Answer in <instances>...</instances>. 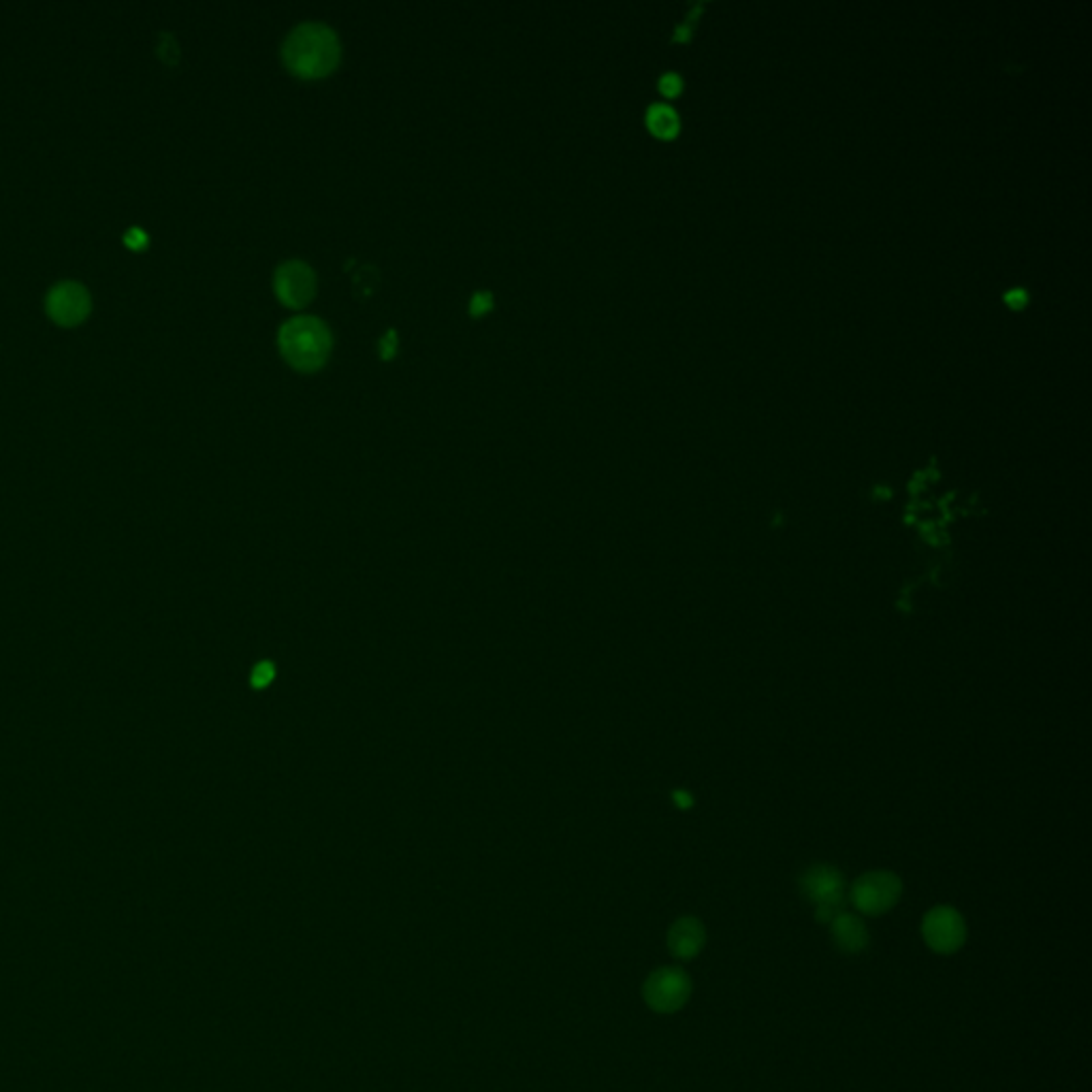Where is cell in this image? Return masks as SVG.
Here are the masks:
<instances>
[{
	"label": "cell",
	"mask_w": 1092,
	"mask_h": 1092,
	"mask_svg": "<svg viewBox=\"0 0 1092 1092\" xmlns=\"http://www.w3.org/2000/svg\"><path fill=\"white\" fill-rule=\"evenodd\" d=\"M282 56L291 73L303 79H318L336 71L342 59L338 35L324 24H301L285 41Z\"/></svg>",
	"instance_id": "1"
},
{
	"label": "cell",
	"mask_w": 1092,
	"mask_h": 1092,
	"mask_svg": "<svg viewBox=\"0 0 1092 1092\" xmlns=\"http://www.w3.org/2000/svg\"><path fill=\"white\" fill-rule=\"evenodd\" d=\"M282 357L299 371H316L329 359L334 340L320 318L297 316L282 324L278 334Z\"/></svg>",
	"instance_id": "2"
},
{
	"label": "cell",
	"mask_w": 1092,
	"mask_h": 1092,
	"mask_svg": "<svg viewBox=\"0 0 1092 1092\" xmlns=\"http://www.w3.org/2000/svg\"><path fill=\"white\" fill-rule=\"evenodd\" d=\"M802 894L815 905V919L831 924L845 911V878L831 864L811 866L800 880Z\"/></svg>",
	"instance_id": "3"
},
{
	"label": "cell",
	"mask_w": 1092,
	"mask_h": 1092,
	"mask_svg": "<svg viewBox=\"0 0 1092 1092\" xmlns=\"http://www.w3.org/2000/svg\"><path fill=\"white\" fill-rule=\"evenodd\" d=\"M903 896V882L892 870H868L860 875L851 890L849 898L854 907L864 915H884L892 911Z\"/></svg>",
	"instance_id": "4"
},
{
	"label": "cell",
	"mask_w": 1092,
	"mask_h": 1092,
	"mask_svg": "<svg viewBox=\"0 0 1092 1092\" xmlns=\"http://www.w3.org/2000/svg\"><path fill=\"white\" fill-rule=\"evenodd\" d=\"M691 977L679 966L655 969L642 984L644 1003L658 1014H677L691 999Z\"/></svg>",
	"instance_id": "5"
},
{
	"label": "cell",
	"mask_w": 1092,
	"mask_h": 1092,
	"mask_svg": "<svg viewBox=\"0 0 1092 1092\" xmlns=\"http://www.w3.org/2000/svg\"><path fill=\"white\" fill-rule=\"evenodd\" d=\"M966 922L960 911L950 905H939L922 919V939L935 954H956L966 943Z\"/></svg>",
	"instance_id": "6"
},
{
	"label": "cell",
	"mask_w": 1092,
	"mask_h": 1092,
	"mask_svg": "<svg viewBox=\"0 0 1092 1092\" xmlns=\"http://www.w3.org/2000/svg\"><path fill=\"white\" fill-rule=\"evenodd\" d=\"M278 299L289 308H303L316 295V276L310 265L303 260H289L278 267L276 278H273Z\"/></svg>",
	"instance_id": "7"
},
{
	"label": "cell",
	"mask_w": 1092,
	"mask_h": 1092,
	"mask_svg": "<svg viewBox=\"0 0 1092 1092\" xmlns=\"http://www.w3.org/2000/svg\"><path fill=\"white\" fill-rule=\"evenodd\" d=\"M45 305L51 320H56L63 326H73L88 316L90 295L75 282H63L49 291Z\"/></svg>",
	"instance_id": "8"
},
{
	"label": "cell",
	"mask_w": 1092,
	"mask_h": 1092,
	"mask_svg": "<svg viewBox=\"0 0 1092 1092\" xmlns=\"http://www.w3.org/2000/svg\"><path fill=\"white\" fill-rule=\"evenodd\" d=\"M706 946V928L698 917H679L668 931V950L677 960H693Z\"/></svg>",
	"instance_id": "9"
},
{
	"label": "cell",
	"mask_w": 1092,
	"mask_h": 1092,
	"mask_svg": "<svg viewBox=\"0 0 1092 1092\" xmlns=\"http://www.w3.org/2000/svg\"><path fill=\"white\" fill-rule=\"evenodd\" d=\"M831 937H833V943L843 954H860L868 948V941H870L864 919L854 913H847V911L839 913L831 922Z\"/></svg>",
	"instance_id": "10"
},
{
	"label": "cell",
	"mask_w": 1092,
	"mask_h": 1092,
	"mask_svg": "<svg viewBox=\"0 0 1092 1092\" xmlns=\"http://www.w3.org/2000/svg\"><path fill=\"white\" fill-rule=\"evenodd\" d=\"M646 124L662 139H670L679 133V116L673 107L668 105H653L646 114Z\"/></svg>",
	"instance_id": "11"
},
{
	"label": "cell",
	"mask_w": 1092,
	"mask_h": 1092,
	"mask_svg": "<svg viewBox=\"0 0 1092 1092\" xmlns=\"http://www.w3.org/2000/svg\"><path fill=\"white\" fill-rule=\"evenodd\" d=\"M491 310H494V295H491L488 291L474 293V297L470 301V314L472 316H484Z\"/></svg>",
	"instance_id": "12"
},
{
	"label": "cell",
	"mask_w": 1092,
	"mask_h": 1092,
	"mask_svg": "<svg viewBox=\"0 0 1092 1092\" xmlns=\"http://www.w3.org/2000/svg\"><path fill=\"white\" fill-rule=\"evenodd\" d=\"M397 352V332L395 329H389L387 336L380 340V357L385 361H391Z\"/></svg>",
	"instance_id": "13"
},
{
	"label": "cell",
	"mask_w": 1092,
	"mask_h": 1092,
	"mask_svg": "<svg viewBox=\"0 0 1092 1092\" xmlns=\"http://www.w3.org/2000/svg\"><path fill=\"white\" fill-rule=\"evenodd\" d=\"M681 88H683V82H681V77H679L677 73H666V75H662V79H660V90H662L666 96H677V94L681 92Z\"/></svg>",
	"instance_id": "14"
},
{
	"label": "cell",
	"mask_w": 1092,
	"mask_h": 1092,
	"mask_svg": "<svg viewBox=\"0 0 1092 1092\" xmlns=\"http://www.w3.org/2000/svg\"><path fill=\"white\" fill-rule=\"evenodd\" d=\"M1005 301H1007L1011 308L1018 310V308H1024V305H1026L1028 295H1026V291H1022V289H1014V291H1009V293L1005 295Z\"/></svg>",
	"instance_id": "15"
},
{
	"label": "cell",
	"mask_w": 1092,
	"mask_h": 1092,
	"mask_svg": "<svg viewBox=\"0 0 1092 1092\" xmlns=\"http://www.w3.org/2000/svg\"><path fill=\"white\" fill-rule=\"evenodd\" d=\"M145 242H147V240H145V235H143L139 229H133V231L127 235V244H129L131 248H141Z\"/></svg>",
	"instance_id": "16"
}]
</instances>
